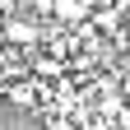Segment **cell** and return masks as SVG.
Segmentation results:
<instances>
[{
  "label": "cell",
  "instance_id": "obj_2",
  "mask_svg": "<svg viewBox=\"0 0 130 130\" xmlns=\"http://www.w3.org/2000/svg\"><path fill=\"white\" fill-rule=\"evenodd\" d=\"M42 125H46V130H79V121H74V116H60V111L42 116Z\"/></svg>",
  "mask_w": 130,
  "mask_h": 130
},
{
  "label": "cell",
  "instance_id": "obj_1",
  "mask_svg": "<svg viewBox=\"0 0 130 130\" xmlns=\"http://www.w3.org/2000/svg\"><path fill=\"white\" fill-rule=\"evenodd\" d=\"M5 102H9L14 111H37V107H42V84H37V79H14Z\"/></svg>",
  "mask_w": 130,
  "mask_h": 130
},
{
  "label": "cell",
  "instance_id": "obj_4",
  "mask_svg": "<svg viewBox=\"0 0 130 130\" xmlns=\"http://www.w3.org/2000/svg\"><path fill=\"white\" fill-rule=\"evenodd\" d=\"M9 98V79H5V70H0V102Z\"/></svg>",
  "mask_w": 130,
  "mask_h": 130
},
{
  "label": "cell",
  "instance_id": "obj_3",
  "mask_svg": "<svg viewBox=\"0 0 130 130\" xmlns=\"http://www.w3.org/2000/svg\"><path fill=\"white\" fill-rule=\"evenodd\" d=\"M28 14H56V0H23Z\"/></svg>",
  "mask_w": 130,
  "mask_h": 130
},
{
  "label": "cell",
  "instance_id": "obj_5",
  "mask_svg": "<svg viewBox=\"0 0 130 130\" xmlns=\"http://www.w3.org/2000/svg\"><path fill=\"white\" fill-rule=\"evenodd\" d=\"M9 121V102H0V125H5Z\"/></svg>",
  "mask_w": 130,
  "mask_h": 130
}]
</instances>
